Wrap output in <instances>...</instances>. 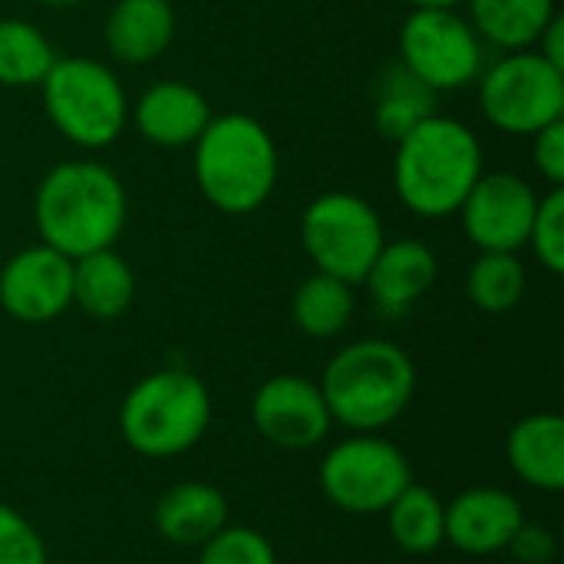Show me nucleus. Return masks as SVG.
Segmentation results:
<instances>
[{"label": "nucleus", "mask_w": 564, "mask_h": 564, "mask_svg": "<svg viewBox=\"0 0 564 564\" xmlns=\"http://www.w3.org/2000/svg\"><path fill=\"white\" fill-rule=\"evenodd\" d=\"M129 198L119 175L89 159L53 165L33 195V221L40 241L66 258L112 248L126 228Z\"/></svg>", "instance_id": "obj_1"}, {"label": "nucleus", "mask_w": 564, "mask_h": 564, "mask_svg": "<svg viewBox=\"0 0 564 564\" xmlns=\"http://www.w3.org/2000/svg\"><path fill=\"white\" fill-rule=\"evenodd\" d=\"M482 175V145L476 132L433 112L397 142L393 188L397 198L420 218H449Z\"/></svg>", "instance_id": "obj_2"}, {"label": "nucleus", "mask_w": 564, "mask_h": 564, "mask_svg": "<svg viewBox=\"0 0 564 564\" xmlns=\"http://www.w3.org/2000/svg\"><path fill=\"white\" fill-rule=\"evenodd\" d=\"M317 387L334 423L354 433H380L406 413L416 393V367L403 347L367 337L337 350Z\"/></svg>", "instance_id": "obj_3"}, {"label": "nucleus", "mask_w": 564, "mask_h": 564, "mask_svg": "<svg viewBox=\"0 0 564 564\" xmlns=\"http://www.w3.org/2000/svg\"><path fill=\"white\" fill-rule=\"evenodd\" d=\"M192 149V172L212 208L251 215L271 198L278 185V145L254 116H212Z\"/></svg>", "instance_id": "obj_4"}, {"label": "nucleus", "mask_w": 564, "mask_h": 564, "mask_svg": "<svg viewBox=\"0 0 564 564\" xmlns=\"http://www.w3.org/2000/svg\"><path fill=\"white\" fill-rule=\"evenodd\" d=\"M208 423V387L178 367L142 377L119 406V433L126 446L145 459H172L188 453L202 443Z\"/></svg>", "instance_id": "obj_5"}, {"label": "nucleus", "mask_w": 564, "mask_h": 564, "mask_svg": "<svg viewBox=\"0 0 564 564\" xmlns=\"http://www.w3.org/2000/svg\"><path fill=\"white\" fill-rule=\"evenodd\" d=\"M56 132L79 149L112 145L129 122V99L116 73L89 56H56L40 83Z\"/></svg>", "instance_id": "obj_6"}, {"label": "nucleus", "mask_w": 564, "mask_h": 564, "mask_svg": "<svg viewBox=\"0 0 564 564\" xmlns=\"http://www.w3.org/2000/svg\"><path fill=\"white\" fill-rule=\"evenodd\" d=\"M387 235L377 208L354 192L317 195L301 218V245L321 274L364 284Z\"/></svg>", "instance_id": "obj_7"}, {"label": "nucleus", "mask_w": 564, "mask_h": 564, "mask_svg": "<svg viewBox=\"0 0 564 564\" xmlns=\"http://www.w3.org/2000/svg\"><path fill=\"white\" fill-rule=\"evenodd\" d=\"M486 119L512 135H535L564 119V69L535 50H516L479 73Z\"/></svg>", "instance_id": "obj_8"}, {"label": "nucleus", "mask_w": 564, "mask_h": 564, "mask_svg": "<svg viewBox=\"0 0 564 564\" xmlns=\"http://www.w3.org/2000/svg\"><path fill=\"white\" fill-rule=\"evenodd\" d=\"M321 492L347 516H380L413 482L410 459L373 433H357L337 443L321 469Z\"/></svg>", "instance_id": "obj_9"}, {"label": "nucleus", "mask_w": 564, "mask_h": 564, "mask_svg": "<svg viewBox=\"0 0 564 564\" xmlns=\"http://www.w3.org/2000/svg\"><path fill=\"white\" fill-rule=\"evenodd\" d=\"M400 63L433 93L463 89L482 73V40L456 10H413L400 26Z\"/></svg>", "instance_id": "obj_10"}, {"label": "nucleus", "mask_w": 564, "mask_h": 564, "mask_svg": "<svg viewBox=\"0 0 564 564\" xmlns=\"http://www.w3.org/2000/svg\"><path fill=\"white\" fill-rule=\"evenodd\" d=\"M539 192L516 172H482L459 212L466 238L479 251H519L539 212Z\"/></svg>", "instance_id": "obj_11"}, {"label": "nucleus", "mask_w": 564, "mask_h": 564, "mask_svg": "<svg viewBox=\"0 0 564 564\" xmlns=\"http://www.w3.org/2000/svg\"><path fill=\"white\" fill-rule=\"evenodd\" d=\"M251 420L254 430L278 449H314L334 426L321 387L297 373L264 380L251 400Z\"/></svg>", "instance_id": "obj_12"}, {"label": "nucleus", "mask_w": 564, "mask_h": 564, "mask_svg": "<svg viewBox=\"0 0 564 564\" xmlns=\"http://www.w3.org/2000/svg\"><path fill=\"white\" fill-rule=\"evenodd\" d=\"M0 307L20 324L56 321L73 307V258L50 245H30L0 268Z\"/></svg>", "instance_id": "obj_13"}, {"label": "nucleus", "mask_w": 564, "mask_h": 564, "mask_svg": "<svg viewBox=\"0 0 564 564\" xmlns=\"http://www.w3.org/2000/svg\"><path fill=\"white\" fill-rule=\"evenodd\" d=\"M522 502L496 486L459 492L446 506V542L466 555H499L522 529Z\"/></svg>", "instance_id": "obj_14"}, {"label": "nucleus", "mask_w": 564, "mask_h": 564, "mask_svg": "<svg viewBox=\"0 0 564 564\" xmlns=\"http://www.w3.org/2000/svg\"><path fill=\"white\" fill-rule=\"evenodd\" d=\"M436 278H440L436 251L420 238H397V241H383L364 284L370 291L373 307L383 317H403L420 297H426Z\"/></svg>", "instance_id": "obj_15"}, {"label": "nucleus", "mask_w": 564, "mask_h": 564, "mask_svg": "<svg viewBox=\"0 0 564 564\" xmlns=\"http://www.w3.org/2000/svg\"><path fill=\"white\" fill-rule=\"evenodd\" d=\"M129 119L152 145L182 149L202 135V129L212 119V109L195 86L182 79H162L149 86L135 99V106H129Z\"/></svg>", "instance_id": "obj_16"}, {"label": "nucleus", "mask_w": 564, "mask_h": 564, "mask_svg": "<svg viewBox=\"0 0 564 564\" xmlns=\"http://www.w3.org/2000/svg\"><path fill=\"white\" fill-rule=\"evenodd\" d=\"M102 40L119 63H152L175 40V10L169 0H116L102 23Z\"/></svg>", "instance_id": "obj_17"}, {"label": "nucleus", "mask_w": 564, "mask_h": 564, "mask_svg": "<svg viewBox=\"0 0 564 564\" xmlns=\"http://www.w3.org/2000/svg\"><path fill=\"white\" fill-rule=\"evenodd\" d=\"M155 532L175 549H202L228 525V499L208 482H175L155 502Z\"/></svg>", "instance_id": "obj_18"}, {"label": "nucleus", "mask_w": 564, "mask_h": 564, "mask_svg": "<svg viewBox=\"0 0 564 564\" xmlns=\"http://www.w3.org/2000/svg\"><path fill=\"white\" fill-rule=\"evenodd\" d=\"M506 459L512 473L542 492H558L564 486V423L555 413L522 416L506 440Z\"/></svg>", "instance_id": "obj_19"}, {"label": "nucleus", "mask_w": 564, "mask_h": 564, "mask_svg": "<svg viewBox=\"0 0 564 564\" xmlns=\"http://www.w3.org/2000/svg\"><path fill=\"white\" fill-rule=\"evenodd\" d=\"M135 301V274L129 261L112 251H93L73 261V304L96 317V321H116L122 317Z\"/></svg>", "instance_id": "obj_20"}, {"label": "nucleus", "mask_w": 564, "mask_h": 564, "mask_svg": "<svg viewBox=\"0 0 564 564\" xmlns=\"http://www.w3.org/2000/svg\"><path fill=\"white\" fill-rule=\"evenodd\" d=\"M469 23L482 43L499 50H532L549 20L558 13L555 0H466Z\"/></svg>", "instance_id": "obj_21"}, {"label": "nucleus", "mask_w": 564, "mask_h": 564, "mask_svg": "<svg viewBox=\"0 0 564 564\" xmlns=\"http://www.w3.org/2000/svg\"><path fill=\"white\" fill-rule=\"evenodd\" d=\"M436 96L420 76H413L400 59L390 63L373 93V126L383 139L400 142L410 129L436 112Z\"/></svg>", "instance_id": "obj_22"}, {"label": "nucleus", "mask_w": 564, "mask_h": 564, "mask_svg": "<svg viewBox=\"0 0 564 564\" xmlns=\"http://www.w3.org/2000/svg\"><path fill=\"white\" fill-rule=\"evenodd\" d=\"M357 311L354 284L330 278V274H311L291 297V317L301 334L314 340H330L347 330Z\"/></svg>", "instance_id": "obj_23"}, {"label": "nucleus", "mask_w": 564, "mask_h": 564, "mask_svg": "<svg viewBox=\"0 0 564 564\" xmlns=\"http://www.w3.org/2000/svg\"><path fill=\"white\" fill-rule=\"evenodd\" d=\"M387 525H390V539L397 542L400 552L430 555L446 542V506L433 489L410 482L390 502Z\"/></svg>", "instance_id": "obj_24"}, {"label": "nucleus", "mask_w": 564, "mask_h": 564, "mask_svg": "<svg viewBox=\"0 0 564 564\" xmlns=\"http://www.w3.org/2000/svg\"><path fill=\"white\" fill-rule=\"evenodd\" d=\"M56 63V53L50 40L30 23L7 17L0 20V86L26 89L40 86Z\"/></svg>", "instance_id": "obj_25"}, {"label": "nucleus", "mask_w": 564, "mask_h": 564, "mask_svg": "<svg viewBox=\"0 0 564 564\" xmlns=\"http://www.w3.org/2000/svg\"><path fill=\"white\" fill-rule=\"evenodd\" d=\"M469 301L482 314H506L525 294V264L516 251H479L466 278Z\"/></svg>", "instance_id": "obj_26"}, {"label": "nucleus", "mask_w": 564, "mask_h": 564, "mask_svg": "<svg viewBox=\"0 0 564 564\" xmlns=\"http://www.w3.org/2000/svg\"><path fill=\"white\" fill-rule=\"evenodd\" d=\"M198 564H278V555L258 529L225 525L198 549Z\"/></svg>", "instance_id": "obj_27"}, {"label": "nucleus", "mask_w": 564, "mask_h": 564, "mask_svg": "<svg viewBox=\"0 0 564 564\" xmlns=\"http://www.w3.org/2000/svg\"><path fill=\"white\" fill-rule=\"evenodd\" d=\"M529 245L535 258L545 264V271L562 274L564 271V192L555 185L549 195L539 198V212L529 231Z\"/></svg>", "instance_id": "obj_28"}, {"label": "nucleus", "mask_w": 564, "mask_h": 564, "mask_svg": "<svg viewBox=\"0 0 564 564\" xmlns=\"http://www.w3.org/2000/svg\"><path fill=\"white\" fill-rule=\"evenodd\" d=\"M0 564H46V545L26 516L0 502Z\"/></svg>", "instance_id": "obj_29"}, {"label": "nucleus", "mask_w": 564, "mask_h": 564, "mask_svg": "<svg viewBox=\"0 0 564 564\" xmlns=\"http://www.w3.org/2000/svg\"><path fill=\"white\" fill-rule=\"evenodd\" d=\"M532 162L539 169V175L555 188L564 182V119L539 129L532 135Z\"/></svg>", "instance_id": "obj_30"}, {"label": "nucleus", "mask_w": 564, "mask_h": 564, "mask_svg": "<svg viewBox=\"0 0 564 564\" xmlns=\"http://www.w3.org/2000/svg\"><path fill=\"white\" fill-rule=\"evenodd\" d=\"M506 552H512L522 564H549L555 555V535L542 525L522 522V529L516 532Z\"/></svg>", "instance_id": "obj_31"}, {"label": "nucleus", "mask_w": 564, "mask_h": 564, "mask_svg": "<svg viewBox=\"0 0 564 564\" xmlns=\"http://www.w3.org/2000/svg\"><path fill=\"white\" fill-rule=\"evenodd\" d=\"M535 53H539V56H545L552 66L564 69V17L562 13H555V17L549 20V26H545V30H542V36L535 40Z\"/></svg>", "instance_id": "obj_32"}, {"label": "nucleus", "mask_w": 564, "mask_h": 564, "mask_svg": "<svg viewBox=\"0 0 564 564\" xmlns=\"http://www.w3.org/2000/svg\"><path fill=\"white\" fill-rule=\"evenodd\" d=\"M413 10H456L466 0H406Z\"/></svg>", "instance_id": "obj_33"}, {"label": "nucleus", "mask_w": 564, "mask_h": 564, "mask_svg": "<svg viewBox=\"0 0 564 564\" xmlns=\"http://www.w3.org/2000/svg\"><path fill=\"white\" fill-rule=\"evenodd\" d=\"M43 7H56V10H66V7H79L83 0H40Z\"/></svg>", "instance_id": "obj_34"}]
</instances>
